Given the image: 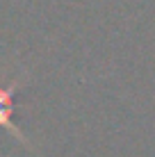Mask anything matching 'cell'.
I'll list each match as a JSON object with an SVG mask.
<instances>
[{
  "label": "cell",
  "instance_id": "6da1fadb",
  "mask_svg": "<svg viewBox=\"0 0 155 157\" xmlns=\"http://www.w3.org/2000/svg\"><path fill=\"white\" fill-rule=\"evenodd\" d=\"M16 89H18V82H16V80L9 86H0V128H5L12 137H16L21 144H25L30 150H34L32 144L23 137V132L18 130V125L12 121V114H14V91Z\"/></svg>",
  "mask_w": 155,
  "mask_h": 157
}]
</instances>
